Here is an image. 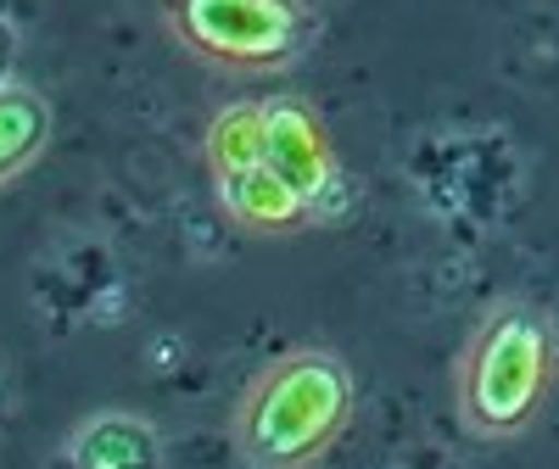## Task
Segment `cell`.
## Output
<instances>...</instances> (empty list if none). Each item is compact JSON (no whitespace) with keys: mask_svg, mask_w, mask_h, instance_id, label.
<instances>
[{"mask_svg":"<svg viewBox=\"0 0 559 469\" xmlns=\"http://www.w3.org/2000/svg\"><path fill=\"white\" fill-rule=\"evenodd\" d=\"M559 386V318L509 291L498 297L453 358V419L471 442H521L548 413Z\"/></svg>","mask_w":559,"mask_h":469,"instance_id":"cell-2","label":"cell"},{"mask_svg":"<svg viewBox=\"0 0 559 469\" xmlns=\"http://www.w3.org/2000/svg\"><path fill=\"white\" fill-rule=\"evenodd\" d=\"M258 129H263V157L286 173V184L319 218L342 191V152L331 123L319 118L313 101L280 89V96H258Z\"/></svg>","mask_w":559,"mask_h":469,"instance_id":"cell-5","label":"cell"},{"mask_svg":"<svg viewBox=\"0 0 559 469\" xmlns=\"http://www.w3.org/2000/svg\"><path fill=\"white\" fill-rule=\"evenodd\" d=\"M62 469H168V442L146 413L96 408L62 436Z\"/></svg>","mask_w":559,"mask_h":469,"instance_id":"cell-6","label":"cell"},{"mask_svg":"<svg viewBox=\"0 0 559 469\" xmlns=\"http://www.w3.org/2000/svg\"><path fill=\"white\" fill-rule=\"evenodd\" d=\"M179 51L229 79L292 73L319 39L313 0H163Z\"/></svg>","mask_w":559,"mask_h":469,"instance_id":"cell-3","label":"cell"},{"mask_svg":"<svg viewBox=\"0 0 559 469\" xmlns=\"http://www.w3.org/2000/svg\"><path fill=\"white\" fill-rule=\"evenodd\" d=\"M51 134H57L51 96L23 79H0V191L34 173V163L51 152Z\"/></svg>","mask_w":559,"mask_h":469,"instance_id":"cell-7","label":"cell"},{"mask_svg":"<svg viewBox=\"0 0 559 469\" xmlns=\"http://www.w3.org/2000/svg\"><path fill=\"white\" fill-rule=\"evenodd\" d=\"M202 168L213 184L218 213L252 241H292L313 224V207L286 184L263 157V129H258V96L224 101L202 129Z\"/></svg>","mask_w":559,"mask_h":469,"instance_id":"cell-4","label":"cell"},{"mask_svg":"<svg viewBox=\"0 0 559 469\" xmlns=\"http://www.w3.org/2000/svg\"><path fill=\"white\" fill-rule=\"evenodd\" d=\"M358 419V374L324 347L297 341L247 374L229 408V447L241 469H319Z\"/></svg>","mask_w":559,"mask_h":469,"instance_id":"cell-1","label":"cell"}]
</instances>
